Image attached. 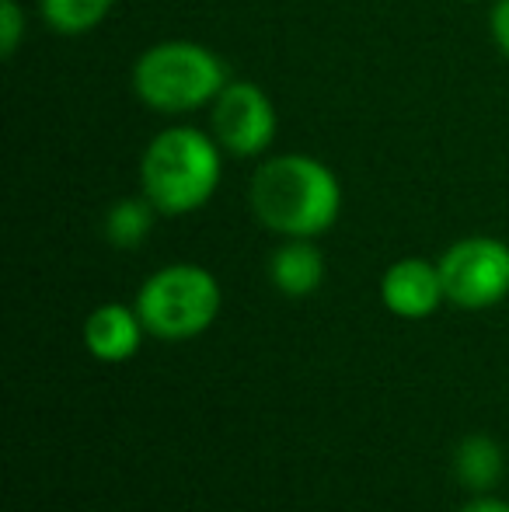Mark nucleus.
<instances>
[{
  "label": "nucleus",
  "mask_w": 509,
  "mask_h": 512,
  "mask_svg": "<svg viewBox=\"0 0 509 512\" xmlns=\"http://www.w3.org/2000/svg\"><path fill=\"white\" fill-rule=\"evenodd\" d=\"M269 279L286 297H311L325 279V258L311 244V237H290L283 248L272 251Z\"/></svg>",
  "instance_id": "obj_9"
},
{
  "label": "nucleus",
  "mask_w": 509,
  "mask_h": 512,
  "mask_svg": "<svg viewBox=\"0 0 509 512\" xmlns=\"http://www.w3.org/2000/svg\"><path fill=\"white\" fill-rule=\"evenodd\" d=\"M381 300L391 314L408 317V321L429 317L447 300L440 265L426 262V258H401V262H394L381 276Z\"/></svg>",
  "instance_id": "obj_7"
},
{
  "label": "nucleus",
  "mask_w": 509,
  "mask_h": 512,
  "mask_svg": "<svg viewBox=\"0 0 509 512\" xmlns=\"http://www.w3.org/2000/svg\"><path fill=\"white\" fill-rule=\"evenodd\" d=\"M220 143L196 126H168L140 157L143 196L157 213L185 216L206 206L220 185Z\"/></svg>",
  "instance_id": "obj_2"
},
{
  "label": "nucleus",
  "mask_w": 509,
  "mask_h": 512,
  "mask_svg": "<svg viewBox=\"0 0 509 512\" xmlns=\"http://www.w3.org/2000/svg\"><path fill=\"white\" fill-rule=\"evenodd\" d=\"M489 28H492V42H496V49L509 60V0H496V4H492Z\"/></svg>",
  "instance_id": "obj_14"
},
{
  "label": "nucleus",
  "mask_w": 509,
  "mask_h": 512,
  "mask_svg": "<svg viewBox=\"0 0 509 512\" xmlns=\"http://www.w3.org/2000/svg\"><path fill=\"white\" fill-rule=\"evenodd\" d=\"M220 283L203 265L178 262L154 272L136 293V314L143 328L168 342L196 338L217 321L220 314Z\"/></svg>",
  "instance_id": "obj_4"
},
{
  "label": "nucleus",
  "mask_w": 509,
  "mask_h": 512,
  "mask_svg": "<svg viewBox=\"0 0 509 512\" xmlns=\"http://www.w3.org/2000/svg\"><path fill=\"white\" fill-rule=\"evenodd\" d=\"M116 0H39L42 21L60 35H84L112 14Z\"/></svg>",
  "instance_id": "obj_11"
},
{
  "label": "nucleus",
  "mask_w": 509,
  "mask_h": 512,
  "mask_svg": "<svg viewBox=\"0 0 509 512\" xmlns=\"http://www.w3.org/2000/svg\"><path fill=\"white\" fill-rule=\"evenodd\" d=\"M276 105L252 81H227L210 112V133L227 154L258 157L276 140Z\"/></svg>",
  "instance_id": "obj_6"
},
{
  "label": "nucleus",
  "mask_w": 509,
  "mask_h": 512,
  "mask_svg": "<svg viewBox=\"0 0 509 512\" xmlns=\"http://www.w3.org/2000/svg\"><path fill=\"white\" fill-rule=\"evenodd\" d=\"M461 512H509V506L499 499H475V502H468Z\"/></svg>",
  "instance_id": "obj_15"
},
{
  "label": "nucleus",
  "mask_w": 509,
  "mask_h": 512,
  "mask_svg": "<svg viewBox=\"0 0 509 512\" xmlns=\"http://www.w3.org/2000/svg\"><path fill=\"white\" fill-rule=\"evenodd\" d=\"M25 35V11L18 0H0V53L11 60L18 53V42Z\"/></svg>",
  "instance_id": "obj_13"
},
{
  "label": "nucleus",
  "mask_w": 509,
  "mask_h": 512,
  "mask_svg": "<svg viewBox=\"0 0 509 512\" xmlns=\"http://www.w3.org/2000/svg\"><path fill=\"white\" fill-rule=\"evenodd\" d=\"M224 88L227 67L220 56L189 39L157 42L133 63V91L154 112H196L217 102Z\"/></svg>",
  "instance_id": "obj_3"
},
{
  "label": "nucleus",
  "mask_w": 509,
  "mask_h": 512,
  "mask_svg": "<svg viewBox=\"0 0 509 512\" xmlns=\"http://www.w3.org/2000/svg\"><path fill=\"white\" fill-rule=\"evenodd\" d=\"M154 203L147 196L143 199H123L109 209L105 216V237H109L116 248H136V244L147 241L150 227H154Z\"/></svg>",
  "instance_id": "obj_12"
},
{
  "label": "nucleus",
  "mask_w": 509,
  "mask_h": 512,
  "mask_svg": "<svg viewBox=\"0 0 509 512\" xmlns=\"http://www.w3.org/2000/svg\"><path fill=\"white\" fill-rule=\"evenodd\" d=\"M248 203L283 237H318L339 220L342 185L328 164L307 154H279L255 171Z\"/></svg>",
  "instance_id": "obj_1"
},
{
  "label": "nucleus",
  "mask_w": 509,
  "mask_h": 512,
  "mask_svg": "<svg viewBox=\"0 0 509 512\" xmlns=\"http://www.w3.org/2000/svg\"><path fill=\"white\" fill-rule=\"evenodd\" d=\"M436 265L450 304L485 310L509 297V244L499 237H464L450 244Z\"/></svg>",
  "instance_id": "obj_5"
},
{
  "label": "nucleus",
  "mask_w": 509,
  "mask_h": 512,
  "mask_svg": "<svg viewBox=\"0 0 509 512\" xmlns=\"http://www.w3.org/2000/svg\"><path fill=\"white\" fill-rule=\"evenodd\" d=\"M457 478L475 492H489L503 478V450L489 436H468L457 450Z\"/></svg>",
  "instance_id": "obj_10"
},
{
  "label": "nucleus",
  "mask_w": 509,
  "mask_h": 512,
  "mask_svg": "<svg viewBox=\"0 0 509 512\" xmlns=\"http://www.w3.org/2000/svg\"><path fill=\"white\" fill-rule=\"evenodd\" d=\"M140 331L147 328L136 310L123 304H102L84 321V345L102 363H126L140 349Z\"/></svg>",
  "instance_id": "obj_8"
}]
</instances>
